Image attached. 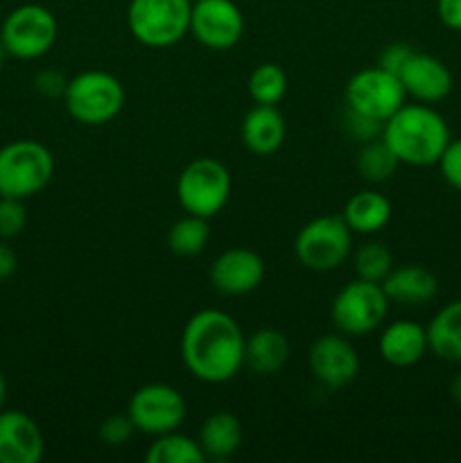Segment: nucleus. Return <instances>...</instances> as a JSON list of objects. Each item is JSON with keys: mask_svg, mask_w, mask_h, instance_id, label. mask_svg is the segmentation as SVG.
<instances>
[{"mask_svg": "<svg viewBox=\"0 0 461 463\" xmlns=\"http://www.w3.org/2000/svg\"><path fill=\"white\" fill-rule=\"evenodd\" d=\"M405 99L407 93L400 77L380 66L357 71L346 84V107L380 122H387Z\"/></svg>", "mask_w": 461, "mask_h": 463, "instance_id": "10", "label": "nucleus"}, {"mask_svg": "<svg viewBox=\"0 0 461 463\" xmlns=\"http://www.w3.org/2000/svg\"><path fill=\"white\" fill-rule=\"evenodd\" d=\"M136 425L134 420L129 419V414H111L99 423V441H104L111 448H120L134 437Z\"/></svg>", "mask_w": 461, "mask_h": 463, "instance_id": "30", "label": "nucleus"}, {"mask_svg": "<svg viewBox=\"0 0 461 463\" xmlns=\"http://www.w3.org/2000/svg\"><path fill=\"white\" fill-rule=\"evenodd\" d=\"M66 86V75H63L61 71H54V68H45V71L36 72L34 77V89L39 90L43 98H63Z\"/></svg>", "mask_w": 461, "mask_h": 463, "instance_id": "33", "label": "nucleus"}, {"mask_svg": "<svg viewBox=\"0 0 461 463\" xmlns=\"http://www.w3.org/2000/svg\"><path fill=\"white\" fill-rule=\"evenodd\" d=\"M393 215L391 202L382 193L362 190L355 193L343 206V222L357 235H373L389 224Z\"/></svg>", "mask_w": 461, "mask_h": 463, "instance_id": "21", "label": "nucleus"}, {"mask_svg": "<svg viewBox=\"0 0 461 463\" xmlns=\"http://www.w3.org/2000/svg\"><path fill=\"white\" fill-rule=\"evenodd\" d=\"M197 441L206 459H229L242 446V425L230 411H215L203 420Z\"/></svg>", "mask_w": 461, "mask_h": 463, "instance_id": "22", "label": "nucleus"}, {"mask_svg": "<svg viewBox=\"0 0 461 463\" xmlns=\"http://www.w3.org/2000/svg\"><path fill=\"white\" fill-rule=\"evenodd\" d=\"M380 355L389 366L409 369L416 366L429 351L428 330L416 321H393L380 335Z\"/></svg>", "mask_w": 461, "mask_h": 463, "instance_id": "17", "label": "nucleus"}, {"mask_svg": "<svg viewBox=\"0 0 461 463\" xmlns=\"http://www.w3.org/2000/svg\"><path fill=\"white\" fill-rule=\"evenodd\" d=\"M287 93V75L278 63H260L249 75V95L256 104L276 107Z\"/></svg>", "mask_w": 461, "mask_h": 463, "instance_id": "27", "label": "nucleus"}, {"mask_svg": "<svg viewBox=\"0 0 461 463\" xmlns=\"http://www.w3.org/2000/svg\"><path fill=\"white\" fill-rule=\"evenodd\" d=\"M310 371L325 389H343L360 373V357L346 335L330 333L310 346Z\"/></svg>", "mask_w": 461, "mask_h": 463, "instance_id": "13", "label": "nucleus"}, {"mask_svg": "<svg viewBox=\"0 0 461 463\" xmlns=\"http://www.w3.org/2000/svg\"><path fill=\"white\" fill-rule=\"evenodd\" d=\"M438 21L452 32H461V0H437Z\"/></svg>", "mask_w": 461, "mask_h": 463, "instance_id": "35", "label": "nucleus"}, {"mask_svg": "<svg viewBox=\"0 0 461 463\" xmlns=\"http://www.w3.org/2000/svg\"><path fill=\"white\" fill-rule=\"evenodd\" d=\"M355 165L364 181H369V184H384V181H389L396 175L400 161H398L396 154L391 152V147L380 136V138L369 140V143H362Z\"/></svg>", "mask_w": 461, "mask_h": 463, "instance_id": "25", "label": "nucleus"}, {"mask_svg": "<svg viewBox=\"0 0 461 463\" xmlns=\"http://www.w3.org/2000/svg\"><path fill=\"white\" fill-rule=\"evenodd\" d=\"M230 172L217 158L202 156L190 161L176 179V199L188 215L211 220L230 199Z\"/></svg>", "mask_w": 461, "mask_h": 463, "instance_id": "5", "label": "nucleus"}, {"mask_svg": "<svg viewBox=\"0 0 461 463\" xmlns=\"http://www.w3.org/2000/svg\"><path fill=\"white\" fill-rule=\"evenodd\" d=\"M190 34L208 50L235 48L244 34L242 9L233 0H197L190 12Z\"/></svg>", "mask_w": 461, "mask_h": 463, "instance_id": "12", "label": "nucleus"}, {"mask_svg": "<svg viewBox=\"0 0 461 463\" xmlns=\"http://www.w3.org/2000/svg\"><path fill=\"white\" fill-rule=\"evenodd\" d=\"M59 34L54 14L43 5L27 3L12 9L0 27V41L9 57L32 61L50 52Z\"/></svg>", "mask_w": 461, "mask_h": 463, "instance_id": "9", "label": "nucleus"}, {"mask_svg": "<svg viewBox=\"0 0 461 463\" xmlns=\"http://www.w3.org/2000/svg\"><path fill=\"white\" fill-rule=\"evenodd\" d=\"M437 165L438 170H441L443 181H446L450 188L459 190L461 193V138L450 140V143H447V147L443 149Z\"/></svg>", "mask_w": 461, "mask_h": 463, "instance_id": "32", "label": "nucleus"}, {"mask_svg": "<svg viewBox=\"0 0 461 463\" xmlns=\"http://www.w3.org/2000/svg\"><path fill=\"white\" fill-rule=\"evenodd\" d=\"M400 81L407 98L416 102L437 104L452 93V72L441 59L425 52H414L400 71Z\"/></svg>", "mask_w": 461, "mask_h": 463, "instance_id": "16", "label": "nucleus"}, {"mask_svg": "<svg viewBox=\"0 0 461 463\" xmlns=\"http://www.w3.org/2000/svg\"><path fill=\"white\" fill-rule=\"evenodd\" d=\"M16 267H18L16 251H14L5 240H0V280H7L9 276H14Z\"/></svg>", "mask_w": 461, "mask_h": 463, "instance_id": "36", "label": "nucleus"}, {"mask_svg": "<svg viewBox=\"0 0 461 463\" xmlns=\"http://www.w3.org/2000/svg\"><path fill=\"white\" fill-rule=\"evenodd\" d=\"M127 414L134 420L136 432L147 437L174 432L185 419V401L174 387L163 383H152L140 387L131 396Z\"/></svg>", "mask_w": 461, "mask_h": 463, "instance_id": "11", "label": "nucleus"}, {"mask_svg": "<svg viewBox=\"0 0 461 463\" xmlns=\"http://www.w3.org/2000/svg\"><path fill=\"white\" fill-rule=\"evenodd\" d=\"M145 459L147 463H203L206 455H203L199 441L174 430V432L154 437Z\"/></svg>", "mask_w": 461, "mask_h": 463, "instance_id": "24", "label": "nucleus"}, {"mask_svg": "<svg viewBox=\"0 0 461 463\" xmlns=\"http://www.w3.org/2000/svg\"><path fill=\"white\" fill-rule=\"evenodd\" d=\"M45 441L34 419L18 410L0 411V463H39Z\"/></svg>", "mask_w": 461, "mask_h": 463, "instance_id": "15", "label": "nucleus"}, {"mask_svg": "<svg viewBox=\"0 0 461 463\" xmlns=\"http://www.w3.org/2000/svg\"><path fill=\"white\" fill-rule=\"evenodd\" d=\"M355 276L371 283H382L393 269V256L384 242H364L353 253Z\"/></svg>", "mask_w": 461, "mask_h": 463, "instance_id": "28", "label": "nucleus"}, {"mask_svg": "<svg viewBox=\"0 0 461 463\" xmlns=\"http://www.w3.org/2000/svg\"><path fill=\"white\" fill-rule=\"evenodd\" d=\"M52 175L54 156L39 140L23 138L0 147V197H34Z\"/></svg>", "mask_w": 461, "mask_h": 463, "instance_id": "3", "label": "nucleus"}, {"mask_svg": "<svg viewBox=\"0 0 461 463\" xmlns=\"http://www.w3.org/2000/svg\"><path fill=\"white\" fill-rule=\"evenodd\" d=\"M5 402H7V383H5V375L0 373V411L5 410Z\"/></svg>", "mask_w": 461, "mask_h": 463, "instance_id": "38", "label": "nucleus"}, {"mask_svg": "<svg viewBox=\"0 0 461 463\" xmlns=\"http://www.w3.org/2000/svg\"><path fill=\"white\" fill-rule=\"evenodd\" d=\"M382 140L402 165H437L452 140L446 118L429 104H402L382 127Z\"/></svg>", "mask_w": 461, "mask_h": 463, "instance_id": "2", "label": "nucleus"}, {"mask_svg": "<svg viewBox=\"0 0 461 463\" xmlns=\"http://www.w3.org/2000/svg\"><path fill=\"white\" fill-rule=\"evenodd\" d=\"M285 136H287V125H285L283 113L267 104H256L244 116L242 127H240L242 145L256 156H269L278 152L285 143Z\"/></svg>", "mask_w": 461, "mask_h": 463, "instance_id": "18", "label": "nucleus"}, {"mask_svg": "<svg viewBox=\"0 0 461 463\" xmlns=\"http://www.w3.org/2000/svg\"><path fill=\"white\" fill-rule=\"evenodd\" d=\"M450 396H452V401L459 402L461 405V373L450 383Z\"/></svg>", "mask_w": 461, "mask_h": 463, "instance_id": "37", "label": "nucleus"}, {"mask_svg": "<svg viewBox=\"0 0 461 463\" xmlns=\"http://www.w3.org/2000/svg\"><path fill=\"white\" fill-rule=\"evenodd\" d=\"M190 3H197V0H190Z\"/></svg>", "mask_w": 461, "mask_h": 463, "instance_id": "40", "label": "nucleus"}, {"mask_svg": "<svg viewBox=\"0 0 461 463\" xmlns=\"http://www.w3.org/2000/svg\"><path fill=\"white\" fill-rule=\"evenodd\" d=\"M353 235L355 233L348 229L342 215L315 217L298 231L294 240L296 260L306 269L319 274L337 269L353 253Z\"/></svg>", "mask_w": 461, "mask_h": 463, "instance_id": "8", "label": "nucleus"}, {"mask_svg": "<svg viewBox=\"0 0 461 463\" xmlns=\"http://www.w3.org/2000/svg\"><path fill=\"white\" fill-rule=\"evenodd\" d=\"M242 328L221 310H202L193 315L181 335V360L185 369L206 384L233 380L244 366Z\"/></svg>", "mask_w": 461, "mask_h": 463, "instance_id": "1", "label": "nucleus"}, {"mask_svg": "<svg viewBox=\"0 0 461 463\" xmlns=\"http://www.w3.org/2000/svg\"><path fill=\"white\" fill-rule=\"evenodd\" d=\"M389 297L382 285L355 279L343 285L333 298L330 319L334 328L346 337H362L384 324L389 315Z\"/></svg>", "mask_w": 461, "mask_h": 463, "instance_id": "7", "label": "nucleus"}, {"mask_svg": "<svg viewBox=\"0 0 461 463\" xmlns=\"http://www.w3.org/2000/svg\"><path fill=\"white\" fill-rule=\"evenodd\" d=\"M25 199L0 197V240H12L23 233L27 226Z\"/></svg>", "mask_w": 461, "mask_h": 463, "instance_id": "29", "label": "nucleus"}, {"mask_svg": "<svg viewBox=\"0 0 461 463\" xmlns=\"http://www.w3.org/2000/svg\"><path fill=\"white\" fill-rule=\"evenodd\" d=\"M346 131L353 140L357 143H369V140H375L382 136L384 122L373 120V118L364 116V113H357L353 109L346 107Z\"/></svg>", "mask_w": 461, "mask_h": 463, "instance_id": "31", "label": "nucleus"}, {"mask_svg": "<svg viewBox=\"0 0 461 463\" xmlns=\"http://www.w3.org/2000/svg\"><path fill=\"white\" fill-rule=\"evenodd\" d=\"M190 0H131L127 25L147 48H170L190 32Z\"/></svg>", "mask_w": 461, "mask_h": 463, "instance_id": "6", "label": "nucleus"}, {"mask_svg": "<svg viewBox=\"0 0 461 463\" xmlns=\"http://www.w3.org/2000/svg\"><path fill=\"white\" fill-rule=\"evenodd\" d=\"M211 285L224 297H244L265 280V260L244 247L220 253L211 267Z\"/></svg>", "mask_w": 461, "mask_h": 463, "instance_id": "14", "label": "nucleus"}, {"mask_svg": "<svg viewBox=\"0 0 461 463\" xmlns=\"http://www.w3.org/2000/svg\"><path fill=\"white\" fill-rule=\"evenodd\" d=\"M63 104L80 125H107L125 109V86L111 72L84 71L68 80Z\"/></svg>", "mask_w": 461, "mask_h": 463, "instance_id": "4", "label": "nucleus"}, {"mask_svg": "<svg viewBox=\"0 0 461 463\" xmlns=\"http://www.w3.org/2000/svg\"><path fill=\"white\" fill-rule=\"evenodd\" d=\"M414 52L416 50L411 48L409 43H391L382 50L378 66L384 68V71L393 72V75H400V71L405 68V63L409 61Z\"/></svg>", "mask_w": 461, "mask_h": 463, "instance_id": "34", "label": "nucleus"}, {"mask_svg": "<svg viewBox=\"0 0 461 463\" xmlns=\"http://www.w3.org/2000/svg\"><path fill=\"white\" fill-rule=\"evenodd\" d=\"M429 351L443 362H461V298L443 306L428 324Z\"/></svg>", "mask_w": 461, "mask_h": 463, "instance_id": "23", "label": "nucleus"}, {"mask_svg": "<svg viewBox=\"0 0 461 463\" xmlns=\"http://www.w3.org/2000/svg\"><path fill=\"white\" fill-rule=\"evenodd\" d=\"M289 342L280 330L260 328L244 344V366L256 375H274L287 364Z\"/></svg>", "mask_w": 461, "mask_h": 463, "instance_id": "20", "label": "nucleus"}, {"mask_svg": "<svg viewBox=\"0 0 461 463\" xmlns=\"http://www.w3.org/2000/svg\"><path fill=\"white\" fill-rule=\"evenodd\" d=\"M382 289L389 301L398 306L419 307L432 301L438 292V280L428 267L402 265L393 267L387 279L382 280Z\"/></svg>", "mask_w": 461, "mask_h": 463, "instance_id": "19", "label": "nucleus"}, {"mask_svg": "<svg viewBox=\"0 0 461 463\" xmlns=\"http://www.w3.org/2000/svg\"><path fill=\"white\" fill-rule=\"evenodd\" d=\"M9 54H7V50H5V45H3V41H0V68L5 66V59H7Z\"/></svg>", "mask_w": 461, "mask_h": 463, "instance_id": "39", "label": "nucleus"}, {"mask_svg": "<svg viewBox=\"0 0 461 463\" xmlns=\"http://www.w3.org/2000/svg\"><path fill=\"white\" fill-rule=\"evenodd\" d=\"M208 240H211L208 220L197 215H185L183 220L174 222L167 231V247L174 256L181 258L199 256L208 247Z\"/></svg>", "mask_w": 461, "mask_h": 463, "instance_id": "26", "label": "nucleus"}]
</instances>
